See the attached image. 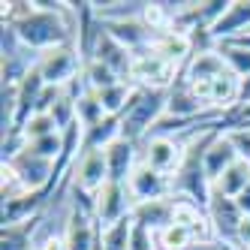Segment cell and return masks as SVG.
I'll use <instances>...</instances> for the list:
<instances>
[{
	"mask_svg": "<svg viewBox=\"0 0 250 250\" xmlns=\"http://www.w3.org/2000/svg\"><path fill=\"white\" fill-rule=\"evenodd\" d=\"M214 139H217V130L202 133L199 139H193L187 145L181 166L172 175V196L175 199H187V202H196L199 208H208L211 181H208V172H205V151L211 148Z\"/></svg>",
	"mask_w": 250,
	"mask_h": 250,
	"instance_id": "obj_1",
	"label": "cell"
},
{
	"mask_svg": "<svg viewBox=\"0 0 250 250\" xmlns=\"http://www.w3.org/2000/svg\"><path fill=\"white\" fill-rule=\"evenodd\" d=\"M169 105V91H148V87H136L130 105L121 115V139L139 142L145 139L166 115Z\"/></svg>",
	"mask_w": 250,
	"mask_h": 250,
	"instance_id": "obj_2",
	"label": "cell"
},
{
	"mask_svg": "<svg viewBox=\"0 0 250 250\" xmlns=\"http://www.w3.org/2000/svg\"><path fill=\"white\" fill-rule=\"evenodd\" d=\"M40 63V51L21 42L12 27H0V84L19 87Z\"/></svg>",
	"mask_w": 250,
	"mask_h": 250,
	"instance_id": "obj_3",
	"label": "cell"
},
{
	"mask_svg": "<svg viewBox=\"0 0 250 250\" xmlns=\"http://www.w3.org/2000/svg\"><path fill=\"white\" fill-rule=\"evenodd\" d=\"M37 69H40V76L48 87H66L82 76L84 61H82V51H79L76 42H63L58 48L42 51Z\"/></svg>",
	"mask_w": 250,
	"mask_h": 250,
	"instance_id": "obj_4",
	"label": "cell"
},
{
	"mask_svg": "<svg viewBox=\"0 0 250 250\" xmlns=\"http://www.w3.org/2000/svg\"><path fill=\"white\" fill-rule=\"evenodd\" d=\"M3 166H9L24 181V187L33 190V193H37V190H45L48 196L58 193L55 184H51V181H55V160L37 154L30 145H21L9 160H3Z\"/></svg>",
	"mask_w": 250,
	"mask_h": 250,
	"instance_id": "obj_5",
	"label": "cell"
},
{
	"mask_svg": "<svg viewBox=\"0 0 250 250\" xmlns=\"http://www.w3.org/2000/svg\"><path fill=\"white\" fill-rule=\"evenodd\" d=\"M205 211H208V220H211V229H214V241H217L220 247L235 250V244H238V229H241V220H244L238 202L211 187V199H208V208Z\"/></svg>",
	"mask_w": 250,
	"mask_h": 250,
	"instance_id": "obj_6",
	"label": "cell"
},
{
	"mask_svg": "<svg viewBox=\"0 0 250 250\" xmlns=\"http://www.w3.org/2000/svg\"><path fill=\"white\" fill-rule=\"evenodd\" d=\"M181 66H175L169 61H163L154 51H142L133 58V69H130V82L136 87H148V91H169L175 84Z\"/></svg>",
	"mask_w": 250,
	"mask_h": 250,
	"instance_id": "obj_7",
	"label": "cell"
},
{
	"mask_svg": "<svg viewBox=\"0 0 250 250\" xmlns=\"http://www.w3.org/2000/svg\"><path fill=\"white\" fill-rule=\"evenodd\" d=\"M187 154V142L181 139H166V136H151L139 142V163H145L163 175H175L181 160Z\"/></svg>",
	"mask_w": 250,
	"mask_h": 250,
	"instance_id": "obj_8",
	"label": "cell"
},
{
	"mask_svg": "<svg viewBox=\"0 0 250 250\" xmlns=\"http://www.w3.org/2000/svg\"><path fill=\"white\" fill-rule=\"evenodd\" d=\"M133 193L127 184H115L109 181L100 193H97V226L100 229H109L121 220L133 217Z\"/></svg>",
	"mask_w": 250,
	"mask_h": 250,
	"instance_id": "obj_9",
	"label": "cell"
},
{
	"mask_svg": "<svg viewBox=\"0 0 250 250\" xmlns=\"http://www.w3.org/2000/svg\"><path fill=\"white\" fill-rule=\"evenodd\" d=\"M73 184L84 193H91V196H97L109 184V160H105V151L79 154L76 166H73Z\"/></svg>",
	"mask_w": 250,
	"mask_h": 250,
	"instance_id": "obj_10",
	"label": "cell"
},
{
	"mask_svg": "<svg viewBox=\"0 0 250 250\" xmlns=\"http://www.w3.org/2000/svg\"><path fill=\"white\" fill-rule=\"evenodd\" d=\"M130 193H133V202H154V199H166V196H172V178L163 175V172H157L145 163H139L136 172L130 175V181H127Z\"/></svg>",
	"mask_w": 250,
	"mask_h": 250,
	"instance_id": "obj_11",
	"label": "cell"
},
{
	"mask_svg": "<svg viewBox=\"0 0 250 250\" xmlns=\"http://www.w3.org/2000/svg\"><path fill=\"white\" fill-rule=\"evenodd\" d=\"M244 33H250V0H229L223 19L211 27L208 37L214 45H220V42L244 37Z\"/></svg>",
	"mask_w": 250,
	"mask_h": 250,
	"instance_id": "obj_12",
	"label": "cell"
},
{
	"mask_svg": "<svg viewBox=\"0 0 250 250\" xmlns=\"http://www.w3.org/2000/svg\"><path fill=\"white\" fill-rule=\"evenodd\" d=\"M133 51L130 48H124L109 30L103 27L100 33V40H97V48H94V58L91 61H100L103 66H109L115 76H121L124 82H130V69H133Z\"/></svg>",
	"mask_w": 250,
	"mask_h": 250,
	"instance_id": "obj_13",
	"label": "cell"
},
{
	"mask_svg": "<svg viewBox=\"0 0 250 250\" xmlns=\"http://www.w3.org/2000/svg\"><path fill=\"white\" fill-rule=\"evenodd\" d=\"M172 217H175V199H172V196H166V199H154V202H139V205H133V223H136L139 229L151 232V235L169 229V226H172Z\"/></svg>",
	"mask_w": 250,
	"mask_h": 250,
	"instance_id": "obj_14",
	"label": "cell"
},
{
	"mask_svg": "<svg viewBox=\"0 0 250 250\" xmlns=\"http://www.w3.org/2000/svg\"><path fill=\"white\" fill-rule=\"evenodd\" d=\"M151 51H154V55H160L163 61L175 63V66H184V63L193 58L196 45H193V37H190V33L169 27V30H163V33H157Z\"/></svg>",
	"mask_w": 250,
	"mask_h": 250,
	"instance_id": "obj_15",
	"label": "cell"
},
{
	"mask_svg": "<svg viewBox=\"0 0 250 250\" xmlns=\"http://www.w3.org/2000/svg\"><path fill=\"white\" fill-rule=\"evenodd\" d=\"M105 160H109V181L127 184L139 166V145L130 139H118L105 148Z\"/></svg>",
	"mask_w": 250,
	"mask_h": 250,
	"instance_id": "obj_16",
	"label": "cell"
},
{
	"mask_svg": "<svg viewBox=\"0 0 250 250\" xmlns=\"http://www.w3.org/2000/svg\"><path fill=\"white\" fill-rule=\"evenodd\" d=\"M232 163H238V151H235V145H232V139L226 133H217V139H214L211 148L205 151V172H208L211 187Z\"/></svg>",
	"mask_w": 250,
	"mask_h": 250,
	"instance_id": "obj_17",
	"label": "cell"
},
{
	"mask_svg": "<svg viewBox=\"0 0 250 250\" xmlns=\"http://www.w3.org/2000/svg\"><path fill=\"white\" fill-rule=\"evenodd\" d=\"M118 139H121V115H105L100 124H94L91 130H84L82 154L84 151H105Z\"/></svg>",
	"mask_w": 250,
	"mask_h": 250,
	"instance_id": "obj_18",
	"label": "cell"
},
{
	"mask_svg": "<svg viewBox=\"0 0 250 250\" xmlns=\"http://www.w3.org/2000/svg\"><path fill=\"white\" fill-rule=\"evenodd\" d=\"M40 214L24 223H12L0 229V250H33V238H37Z\"/></svg>",
	"mask_w": 250,
	"mask_h": 250,
	"instance_id": "obj_19",
	"label": "cell"
},
{
	"mask_svg": "<svg viewBox=\"0 0 250 250\" xmlns=\"http://www.w3.org/2000/svg\"><path fill=\"white\" fill-rule=\"evenodd\" d=\"M247 187H250V163H247V160L232 163L217 181H214V190H220L223 196H229V199H238Z\"/></svg>",
	"mask_w": 250,
	"mask_h": 250,
	"instance_id": "obj_20",
	"label": "cell"
},
{
	"mask_svg": "<svg viewBox=\"0 0 250 250\" xmlns=\"http://www.w3.org/2000/svg\"><path fill=\"white\" fill-rule=\"evenodd\" d=\"M133 94H136V84L133 82H118L112 87H105V91H97L105 115H124V109L130 105Z\"/></svg>",
	"mask_w": 250,
	"mask_h": 250,
	"instance_id": "obj_21",
	"label": "cell"
},
{
	"mask_svg": "<svg viewBox=\"0 0 250 250\" xmlns=\"http://www.w3.org/2000/svg\"><path fill=\"white\" fill-rule=\"evenodd\" d=\"M76 118H79V124H82L84 130H91L94 124H100V121L105 118V109H103L97 91H91L87 84H84V91H82L79 100H76Z\"/></svg>",
	"mask_w": 250,
	"mask_h": 250,
	"instance_id": "obj_22",
	"label": "cell"
},
{
	"mask_svg": "<svg viewBox=\"0 0 250 250\" xmlns=\"http://www.w3.org/2000/svg\"><path fill=\"white\" fill-rule=\"evenodd\" d=\"M133 232H136L133 217L121 220V223H115V226H109V229H100V247H103V250H130Z\"/></svg>",
	"mask_w": 250,
	"mask_h": 250,
	"instance_id": "obj_23",
	"label": "cell"
},
{
	"mask_svg": "<svg viewBox=\"0 0 250 250\" xmlns=\"http://www.w3.org/2000/svg\"><path fill=\"white\" fill-rule=\"evenodd\" d=\"M61 133L58 124L51 115H30L24 121V127L19 130V136H9V139H24V142H37V139H45V136H55Z\"/></svg>",
	"mask_w": 250,
	"mask_h": 250,
	"instance_id": "obj_24",
	"label": "cell"
},
{
	"mask_svg": "<svg viewBox=\"0 0 250 250\" xmlns=\"http://www.w3.org/2000/svg\"><path fill=\"white\" fill-rule=\"evenodd\" d=\"M217 51H220L223 63H226L238 79L250 76V48H241V45H235V42H220Z\"/></svg>",
	"mask_w": 250,
	"mask_h": 250,
	"instance_id": "obj_25",
	"label": "cell"
},
{
	"mask_svg": "<svg viewBox=\"0 0 250 250\" xmlns=\"http://www.w3.org/2000/svg\"><path fill=\"white\" fill-rule=\"evenodd\" d=\"M82 76H84V84L91 87V91H105V87H112L118 82H124L121 76H115L109 66H103L100 61H87L84 69H82Z\"/></svg>",
	"mask_w": 250,
	"mask_h": 250,
	"instance_id": "obj_26",
	"label": "cell"
},
{
	"mask_svg": "<svg viewBox=\"0 0 250 250\" xmlns=\"http://www.w3.org/2000/svg\"><path fill=\"white\" fill-rule=\"evenodd\" d=\"M154 244H157L160 250H184V247H193L196 238L190 235L184 226H175V223H172L169 229L157 232V235H154Z\"/></svg>",
	"mask_w": 250,
	"mask_h": 250,
	"instance_id": "obj_27",
	"label": "cell"
},
{
	"mask_svg": "<svg viewBox=\"0 0 250 250\" xmlns=\"http://www.w3.org/2000/svg\"><path fill=\"white\" fill-rule=\"evenodd\" d=\"M217 133H235V130H250V105H232L229 112L220 115Z\"/></svg>",
	"mask_w": 250,
	"mask_h": 250,
	"instance_id": "obj_28",
	"label": "cell"
},
{
	"mask_svg": "<svg viewBox=\"0 0 250 250\" xmlns=\"http://www.w3.org/2000/svg\"><path fill=\"white\" fill-rule=\"evenodd\" d=\"M0 172H3V187H0V193H3V202H15V199H21V196L33 193V190L24 187V181H21V178L15 175L9 166H3Z\"/></svg>",
	"mask_w": 250,
	"mask_h": 250,
	"instance_id": "obj_29",
	"label": "cell"
},
{
	"mask_svg": "<svg viewBox=\"0 0 250 250\" xmlns=\"http://www.w3.org/2000/svg\"><path fill=\"white\" fill-rule=\"evenodd\" d=\"M232 139V145L238 151V160H247L250 163V130H235V133H226Z\"/></svg>",
	"mask_w": 250,
	"mask_h": 250,
	"instance_id": "obj_30",
	"label": "cell"
},
{
	"mask_svg": "<svg viewBox=\"0 0 250 250\" xmlns=\"http://www.w3.org/2000/svg\"><path fill=\"white\" fill-rule=\"evenodd\" d=\"M235 250H250V217L241 220V229H238V244Z\"/></svg>",
	"mask_w": 250,
	"mask_h": 250,
	"instance_id": "obj_31",
	"label": "cell"
},
{
	"mask_svg": "<svg viewBox=\"0 0 250 250\" xmlns=\"http://www.w3.org/2000/svg\"><path fill=\"white\" fill-rule=\"evenodd\" d=\"M238 105H250V76L241 79V87H238Z\"/></svg>",
	"mask_w": 250,
	"mask_h": 250,
	"instance_id": "obj_32",
	"label": "cell"
},
{
	"mask_svg": "<svg viewBox=\"0 0 250 250\" xmlns=\"http://www.w3.org/2000/svg\"><path fill=\"white\" fill-rule=\"evenodd\" d=\"M235 202H238V208H241V214H244V217H250V187H247V190L238 196Z\"/></svg>",
	"mask_w": 250,
	"mask_h": 250,
	"instance_id": "obj_33",
	"label": "cell"
},
{
	"mask_svg": "<svg viewBox=\"0 0 250 250\" xmlns=\"http://www.w3.org/2000/svg\"><path fill=\"white\" fill-rule=\"evenodd\" d=\"M184 250H220V244H193V247H184Z\"/></svg>",
	"mask_w": 250,
	"mask_h": 250,
	"instance_id": "obj_34",
	"label": "cell"
},
{
	"mask_svg": "<svg viewBox=\"0 0 250 250\" xmlns=\"http://www.w3.org/2000/svg\"><path fill=\"white\" fill-rule=\"evenodd\" d=\"M97 250H103V247H100V244H97Z\"/></svg>",
	"mask_w": 250,
	"mask_h": 250,
	"instance_id": "obj_35",
	"label": "cell"
},
{
	"mask_svg": "<svg viewBox=\"0 0 250 250\" xmlns=\"http://www.w3.org/2000/svg\"><path fill=\"white\" fill-rule=\"evenodd\" d=\"M220 250H229V247H220Z\"/></svg>",
	"mask_w": 250,
	"mask_h": 250,
	"instance_id": "obj_36",
	"label": "cell"
}]
</instances>
